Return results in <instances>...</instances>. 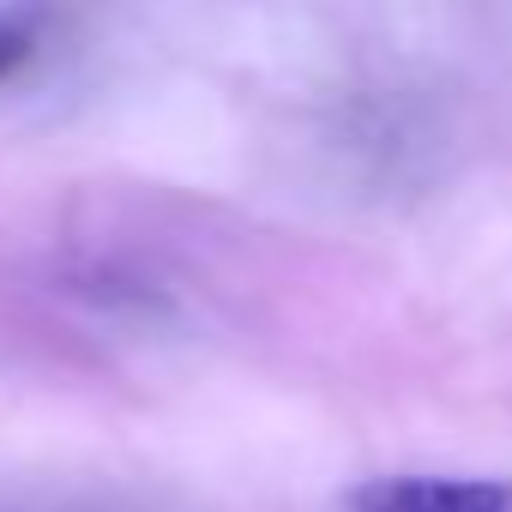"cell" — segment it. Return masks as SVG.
Here are the masks:
<instances>
[{"instance_id":"7a4b0ae2","label":"cell","mask_w":512,"mask_h":512,"mask_svg":"<svg viewBox=\"0 0 512 512\" xmlns=\"http://www.w3.org/2000/svg\"><path fill=\"white\" fill-rule=\"evenodd\" d=\"M31 55H37V31H31V19H19V13H0V79H7V73H19Z\"/></svg>"},{"instance_id":"6da1fadb","label":"cell","mask_w":512,"mask_h":512,"mask_svg":"<svg viewBox=\"0 0 512 512\" xmlns=\"http://www.w3.org/2000/svg\"><path fill=\"white\" fill-rule=\"evenodd\" d=\"M350 512H512L506 476H374L350 494Z\"/></svg>"}]
</instances>
